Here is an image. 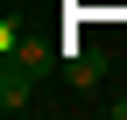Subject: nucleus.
<instances>
[{
  "label": "nucleus",
  "instance_id": "3",
  "mask_svg": "<svg viewBox=\"0 0 127 120\" xmlns=\"http://www.w3.org/2000/svg\"><path fill=\"white\" fill-rule=\"evenodd\" d=\"M106 78V57L99 50H78V42H71V85H99Z\"/></svg>",
  "mask_w": 127,
  "mask_h": 120
},
{
  "label": "nucleus",
  "instance_id": "2",
  "mask_svg": "<svg viewBox=\"0 0 127 120\" xmlns=\"http://www.w3.org/2000/svg\"><path fill=\"white\" fill-rule=\"evenodd\" d=\"M7 57H21V64H35V71H50V57H57V42L50 35H35V28H28V35H14V21H7Z\"/></svg>",
  "mask_w": 127,
  "mask_h": 120
},
{
  "label": "nucleus",
  "instance_id": "1",
  "mask_svg": "<svg viewBox=\"0 0 127 120\" xmlns=\"http://www.w3.org/2000/svg\"><path fill=\"white\" fill-rule=\"evenodd\" d=\"M35 64H21V57H7V71H0V113H28V99H35Z\"/></svg>",
  "mask_w": 127,
  "mask_h": 120
}]
</instances>
